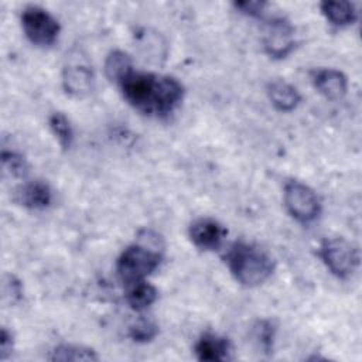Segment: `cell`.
I'll return each instance as SVG.
<instances>
[{
	"label": "cell",
	"mask_w": 362,
	"mask_h": 362,
	"mask_svg": "<svg viewBox=\"0 0 362 362\" xmlns=\"http://www.w3.org/2000/svg\"><path fill=\"white\" fill-rule=\"evenodd\" d=\"M129 286L130 287L126 294V300H127V304L133 310L143 311L156 303V300L158 297V291L148 281L141 280V281H137V283H133Z\"/></svg>",
	"instance_id": "e0dca14e"
},
{
	"label": "cell",
	"mask_w": 362,
	"mask_h": 362,
	"mask_svg": "<svg viewBox=\"0 0 362 362\" xmlns=\"http://www.w3.org/2000/svg\"><path fill=\"white\" fill-rule=\"evenodd\" d=\"M16 201L24 208L41 211L51 205L52 191L45 181H41V180L27 181L17 189Z\"/></svg>",
	"instance_id": "8fae6325"
},
{
	"label": "cell",
	"mask_w": 362,
	"mask_h": 362,
	"mask_svg": "<svg viewBox=\"0 0 362 362\" xmlns=\"http://www.w3.org/2000/svg\"><path fill=\"white\" fill-rule=\"evenodd\" d=\"M117 85L124 100L150 117H165L173 113L185 92L177 78L153 72L132 71Z\"/></svg>",
	"instance_id": "6da1fadb"
},
{
	"label": "cell",
	"mask_w": 362,
	"mask_h": 362,
	"mask_svg": "<svg viewBox=\"0 0 362 362\" xmlns=\"http://www.w3.org/2000/svg\"><path fill=\"white\" fill-rule=\"evenodd\" d=\"M274 332L276 328L269 320H259L253 327V339L256 341L257 346L266 354H270L273 349Z\"/></svg>",
	"instance_id": "7402d4cb"
},
{
	"label": "cell",
	"mask_w": 362,
	"mask_h": 362,
	"mask_svg": "<svg viewBox=\"0 0 362 362\" xmlns=\"http://www.w3.org/2000/svg\"><path fill=\"white\" fill-rule=\"evenodd\" d=\"M103 69L110 82L119 83L133 71V59L122 49H112L105 58Z\"/></svg>",
	"instance_id": "9a60e30c"
},
{
	"label": "cell",
	"mask_w": 362,
	"mask_h": 362,
	"mask_svg": "<svg viewBox=\"0 0 362 362\" xmlns=\"http://www.w3.org/2000/svg\"><path fill=\"white\" fill-rule=\"evenodd\" d=\"M266 1H235L233 7L236 10H239L240 13L250 16V17H262L264 7H266Z\"/></svg>",
	"instance_id": "603a6c76"
},
{
	"label": "cell",
	"mask_w": 362,
	"mask_h": 362,
	"mask_svg": "<svg viewBox=\"0 0 362 362\" xmlns=\"http://www.w3.org/2000/svg\"><path fill=\"white\" fill-rule=\"evenodd\" d=\"M4 294L6 296L8 294L11 297V303L18 301L21 298V294H23L21 283L13 274L6 276V280H4Z\"/></svg>",
	"instance_id": "cb8c5ba5"
},
{
	"label": "cell",
	"mask_w": 362,
	"mask_h": 362,
	"mask_svg": "<svg viewBox=\"0 0 362 362\" xmlns=\"http://www.w3.org/2000/svg\"><path fill=\"white\" fill-rule=\"evenodd\" d=\"M194 352L198 361L218 362L229 358L230 344L228 338L214 332L202 334L194 345Z\"/></svg>",
	"instance_id": "7c38bea8"
},
{
	"label": "cell",
	"mask_w": 362,
	"mask_h": 362,
	"mask_svg": "<svg viewBox=\"0 0 362 362\" xmlns=\"http://www.w3.org/2000/svg\"><path fill=\"white\" fill-rule=\"evenodd\" d=\"M318 256L338 279H348L359 264L358 249L344 238H327L320 243Z\"/></svg>",
	"instance_id": "5b68a950"
},
{
	"label": "cell",
	"mask_w": 362,
	"mask_h": 362,
	"mask_svg": "<svg viewBox=\"0 0 362 362\" xmlns=\"http://www.w3.org/2000/svg\"><path fill=\"white\" fill-rule=\"evenodd\" d=\"M161 246L133 243L127 246L116 260V272L122 281L133 284L146 280L161 263Z\"/></svg>",
	"instance_id": "3957f363"
},
{
	"label": "cell",
	"mask_w": 362,
	"mask_h": 362,
	"mask_svg": "<svg viewBox=\"0 0 362 362\" xmlns=\"http://www.w3.org/2000/svg\"><path fill=\"white\" fill-rule=\"evenodd\" d=\"M228 235L226 228L214 218H198L188 226L191 242L202 250L218 249Z\"/></svg>",
	"instance_id": "9c48e42d"
},
{
	"label": "cell",
	"mask_w": 362,
	"mask_h": 362,
	"mask_svg": "<svg viewBox=\"0 0 362 362\" xmlns=\"http://www.w3.org/2000/svg\"><path fill=\"white\" fill-rule=\"evenodd\" d=\"M320 8L327 21L337 27L351 25L358 18L356 7L351 1H322Z\"/></svg>",
	"instance_id": "5bb4252c"
},
{
	"label": "cell",
	"mask_w": 362,
	"mask_h": 362,
	"mask_svg": "<svg viewBox=\"0 0 362 362\" xmlns=\"http://www.w3.org/2000/svg\"><path fill=\"white\" fill-rule=\"evenodd\" d=\"M297 41L294 27L283 17H273L266 25L263 35V48L270 58L283 59L296 49Z\"/></svg>",
	"instance_id": "ba28073f"
},
{
	"label": "cell",
	"mask_w": 362,
	"mask_h": 362,
	"mask_svg": "<svg viewBox=\"0 0 362 362\" xmlns=\"http://www.w3.org/2000/svg\"><path fill=\"white\" fill-rule=\"evenodd\" d=\"M137 45L143 57L153 62H160V59H165L167 57V44L163 35L157 31L144 30L137 37Z\"/></svg>",
	"instance_id": "2e32d148"
},
{
	"label": "cell",
	"mask_w": 362,
	"mask_h": 362,
	"mask_svg": "<svg viewBox=\"0 0 362 362\" xmlns=\"http://www.w3.org/2000/svg\"><path fill=\"white\" fill-rule=\"evenodd\" d=\"M1 167L4 174H8L10 177H16V178L25 177L28 171L25 158L21 154L16 151H8V150H3L1 153Z\"/></svg>",
	"instance_id": "44dd1931"
},
{
	"label": "cell",
	"mask_w": 362,
	"mask_h": 362,
	"mask_svg": "<svg viewBox=\"0 0 362 362\" xmlns=\"http://www.w3.org/2000/svg\"><path fill=\"white\" fill-rule=\"evenodd\" d=\"M283 201L288 214L301 223L313 222L321 214V201L307 184L290 180L284 184Z\"/></svg>",
	"instance_id": "8992f818"
},
{
	"label": "cell",
	"mask_w": 362,
	"mask_h": 362,
	"mask_svg": "<svg viewBox=\"0 0 362 362\" xmlns=\"http://www.w3.org/2000/svg\"><path fill=\"white\" fill-rule=\"evenodd\" d=\"M51 361H98V354L86 346L82 345H72V344H62L55 346L49 355Z\"/></svg>",
	"instance_id": "ac0fdd59"
},
{
	"label": "cell",
	"mask_w": 362,
	"mask_h": 362,
	"mask_svg": "<svg viewBox=\"0 0 362 362\" xmlns=\"http://www.w3.org/2000/svg\"><path fill=\"white\" fill-rule=\"evenodd\" d=\"M266 90L272 105L280 112H291L301 102L298 89L284 79L270 81Z\"/></svg>",
	"instance_id": "4fadbf2b"
},
{
	"label": "cell",
	"mask_w": 362,
	"mask_h": 362,
	"mask_svg": "<svg viewBox=\"0 0 362 362\" xmlns=\"http://www.w3.org/2000/svg\"><path fill=\"white\" fill-rule=\"evenodd\" d=\"M14 348V338L13 334L3 327L1 334H0V359L4 361L8 358V355L13 352Z\"/></svg>",
	"instance_id": "d4e9b609"
},
{
	"label": "cell",
	"mask_w": 362,
	"mask_h": 362,
	"mask_svg": "<svg viewBox=\"0 0 362 362\" xmlns=\"http://www.w3.org/2000/svg\"><path fill=\"white\" fill-rule=\"evenodd\" d=\"M314 88L324 98L329 100H339L346 95L348 78L346 75L334 68H318L311 74Z\"/></svg>",
	"instance_id": "30bf717a"
},
{
	"label": "cell",
	"mask_w": 362,
	"mask_h": 362,
	"mask_svg": "<svg viewBox=\"0 0 362 362\" xmlns=\"http://www.w3.org/2000/svg\"><path fill=\"white\" fill-rule=\"evenodd\" d=\"M48 124L59 146L64 150H68L74 141V130L68 117L62 112H54L48 117Z\"/></svg>",
	"instance_id": "d6986e66"
},
{
	"label": "cell",
	"mask_w": 362,
	"mask_h": 362,
	"mask_svg": "<svg viewBox=\"0 0 362 362\" xmlns=\"http://www.w3.org/2000/svg\"><path fill=\"white\" fill-rule=\"evenodd\" d=\"M158 334V325L150 318H139L129 328V335L134 342L146 344L153 341Z\"/></svg>",
	"instance_id": "ffe728a7"
},
{
	"label": "cell",
	"mask_w": 362,
	"mask_h": 362,
	"mask_svg": "<svg viewBox=\"0 0 362 362\" xmlns=\"http://www.w3.org/2000/svg\"><path fill=\"white\" fill-rule=\"evenodd\" d=\"M21 28L27 40L37 47H51L59 35L58 20L44 7L30 4L21 10Z\"/></svg>",
	"instance_id": "277c9868"
},
{
	"label": "cell",
	"mask_w": 362,
	"mask_h": 362,
	"mask_svg": "<svg viewBox=\"0 0 362 362\" xmlns=\"http://www.w3.org/2000/svg\"><path fill=\"white\" fill-rule=\"evenodd\" d=\"M62 88L74 98H85L95 88V72L81 51L66 54L62 68Z\"/></svg>",
	"instance_id": "52a82bcc"
},
{
	"label": "cell",
	"mask_w": 362,
	"mask_h": 362,
	"mask_svg": "<svg viewBox=\"0 0 362 362\" xmlns=\"http://www.w3.org/2000/svg\"><path fill=\"white\" fill-rule=\"evenodd\" d=\"M223 259L230 274L245 287L263 284L274 270L272 256L262 247L245 240L232 243Z\"/></svg>",
	"instance_id": "7a4b0ae2"
}]
</instances>
